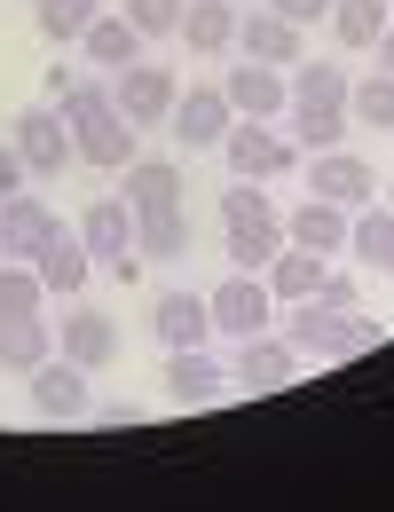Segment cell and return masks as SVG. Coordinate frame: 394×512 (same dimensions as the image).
Segmentation results:
<instances>
[{"label":"cell","mask_w":394,"mask_h":512,"mask_svg":"<svg viewBox=\"0 0 394 512\" xmlns=\"http://www.w3.org/2000/svg\"><path fill=\"white\" fill-rule=\"evenodd\" d=\"M316 300H324V308H355V300H363V284H355L347 268H324V284H316Z\"/></svg>","instance_id":"cell-32"},{"label":"cell","mask_w":394,"mask_h":512,"mask_svg":"<svg viewBox=\"0 0 394 512\" xmlns=\"http://www.w3.org/2000/svg\"><path fill=\"white\" fill-rule=\"evenodd\" d=\"M182 40H190L197 56L237 48V0H182Z\"/></svg>","instance_id":"cell-23"},{"label":"cell","mask_w":394,"mask_h":512,"mask_svg":"<svg viewBox=\"0 0 394 512\" xmlns=\"http://www.w3.org/2000/svg\"><path fill=\"white\" fill-rule=\"evenodd\" d=\"M32 268H40V284H48V292H64V300H79V292H87V276H95V253L79 245V229H64V221H56Z\"/></svg>","instance_id":"cell-15"},{"label":"cell","mask_w":394,"mask_h":512,"mask_svg":"<svg viewBox=\"0 0 394 512\" xmlns=\"http://www.w3.org/2000/svg\"><path fill=\"white\" fill-rule=\"evenodd\" d=\"M24 182H32V174H24V158H16V142H0V205H8V197L24 190Z\"/></svg>","instance_id":"cell-34"},{"label":"cell","mask_w":394,"mask_h":512,"mask_svg":"<svg viewBox=\"0 0 394 512\" xmlns=\"http://www.w3.org/2000/svg\"><path fill=\"white\" fill-rule=\"evenodd\" d=\"M79 245L103 260L119 284H134L142 276V253H134V213H127V197H95L87 213H79Z\"/></svg>","instance_id":"cell-3"},{"label":"cell","mask_w":394,"mask_h":512,"mask_svg":"<svg viewBox=\"0 0 394 512\" xmlns=\"http://www.w3.org/2000/svg\"><path fill=\"white\" fill-rule=\"evenodd\" d=\"M237 48L253 56V64H276V71H292L308 48H300V24H284L276 8H237Z\"/></svg>","instance_id":"cell-12"},{"label":"cell","mask_w":394,"mask_h":512,"mask_svg":"<svg viewBox=\"0 0 394 512\" xmlns=\"http://www.w3.org/2000/svg\"><path fill=\"white\" fill-rule=\"evenodd\" d=\"M119 16H127L142 40H174V32H182V0H127Z\"/></svg>","instance_id":"cell-31"},{"label":"cell","mask_w":394,"mask_h":512,"mask_svg":"<svg viewBox=\"0 0 394 512\" xmlns=\"http://www.w3.org/2000/svg\"><path fill=\"white\" fill-rule=\"evenodd\" d=\"M205 308H213V331L221 339H253L276 323V292H268L261 276H245V268H229L213 292H205Z\"/></svg>","instance_id":"cell-4"},{"label":"cell","mask_w":394,"mask_h":512,"mask_svg":"<svg viewBox=\"0 0 394 512\" xmlns=\"http://www.w3.org/2000/svg\"><path fill=\"white\" fill-rule=\"evenodd\" d=\"M56 355H71L79 371H111V355H119V323L103 316V308H64Z\"/></svg>","instance_id":"cell-13"},{"label":"cell","mask_w":394,"mask_h":512,"mask_svg":"<svg viewBox=\"0 0 394 512\" xmlns=\"http://www.w3.org/2000/svg\"><path fill=\"white\" fill-rule=\"evenodd\" d=\"M134 253H142V260H182V253H190V213H182V205L134 213Z\"/></svg>","instance_id":"cell-25"},{"label":"cell","mask_w":394,"mask_h":512,"mask_svg":"<svg viewBox=\"0 0 394 512\" xmlns=\"http://www.w3.org/2000/svg\"><path fill=\"white\" fill-rule=\"evenodd\" d=\"M174 95H182V79L166 64H127V71H111V103L127 111V127H166L174 119Z\"/></svg>","instance_id":"cell-5"},{"label":"cell","mask_w":394,"mask_h":512,"mask_svg":"<svg viewBox=\"0 0 394 512\" xmlns=\"http://www.w3.org/2000/svg\"><path fill=\"white\" fill-rule=\"evenodd\" d=\"M379 71H394V24L379 32Z\"/></svg>","instance_id":"cell-35"},{"label":"cell","mask_w":394,"mask_h":512,"mask_svg":"<svg viewBox=\"0 0 394 512\" xmlns=\"http://www.w3.org/2000/svg\"><path fill=\"white\" fill-rule=\"evenodd\" d=\"M229 379L245 386V394H276V386L300 379V347H292L284 331H253V339H237V363H229Z\"/></svg>","instance_id":"cell-7"},{"label":"cell","mask_w":394,"mask_h":512,"mask_svg":"<svg viewBox=\"0 0 394 512\" xmlns=\"http://www.w3.org/2000/svg\"><path fill=\"white\" fill-rule=\"evenodd\" d=\"M347 119H355V127H394V71L347 79Z\"/></svg>","instance_id":"cell-29"},{"label":"cell","mask_w":394,"mask_h":512,"mask_svg":"<svg viewBox=\"0 0 394 512\" xmlns=\"http://www.w3.org/2000/svg\"><path fill=\"white\" fill-rule=\"evenodd\" d=\"M284 316V339L300 347V363L316 355V363H355V355H371L387 331L363 316V308H324V300H292V308H276Z\"/></svg>","instance_id":"cell-1"},{"label":"cell","mask_w":394,"mask_h":512,"mask_svg":"<svg viewBox=\"0 0 394 512\" xmlns=\"http://www.w3.org/2000/svg\"><path fill=\"white\" fill-rule=\"evenodd\" d=\"M387 213H394V182H387Z\"/></svg>","instance_id":"cell-37"},{"label":"cell","mask_w":394,"mask_h":512,"mask_svg":"<svg viewBox=\"0 0 394 512\" xmlns=\"http://www.w3.org/2000/svg\"><path fill=\"white\" fill-rule=\"evenodd\" d=\"M79 56L95 71H127V64H142V32H134L127 16H95V24L79 32Z\"/></svg>","instance_id":"cell-21"},{"label":"cell","mask_w":394,"mask_h":512,"mask_svg":"<svg viewBox=\"0 0 394 512\" xmlns=\"http://www.w3.org/2000/svg\"><path fill=\"white\" fill-rule=\"evenodd\" d=\"M150 331H158L166 347H205V339H213V308H205V292H166V300L150 308Z\"/></svg>","instance_id":"cell-18"},{"label":"cell","mask_w":394,"mask_h":512,"mask_svg":"<svg viewBox=\"0 0 394 512\" xmlns=\"http://www.w3.org/2000/svg\"><path fill=\"white\" fill-rule=\"evenodd\" d=\"M48 229H56V213H48L32 190H16L8 205H0V260H40Z\"/></svg>","instance_id":"cell-16"},{"label":"cell","mask_w":394,"mask_h":512,"mask_svg":"<svg viewBox=\"0 0 394 512\" xmlns=\"http://www.w3.org/2000/svg\"><path fill=\"white\" fill-rule=\"evenodd\" d=\"M261 284L276 292V308H292V300H316V284H324V253H308V245H284V253L261 268Z\"/></svg>","instance_id":"cell-19"},{"label":"cell","mask_w":394,"mask_h":512,"mask_svg":"<svg viewBox=\"0 0 394 512\" xmlns=\"http://www.w3.org/2000/svg\"><path fill=\"white\" fill-rule=\"evenodd\" d=\"M276 16L308 32V24H324V16H331V0H276Z\"/></svg>","instance_id":"cell-33"},{"label":"cell","mask_w":394,"mask_h":512,"mask_svg":"<svg viewBox=\"0 0 394 512\" xmlns=\"http://www.w3.org/2000/svg\"><path fill=\"white\" fill-rule=\"evenodd\" d=\"M221 158H229L237 182H284V174L300 166V142L276 134L268 119H237V127L221 134Z\"/></svg>","instance_id":"cell-2"},{"label":"cell","mask_w":394,"mask_h":512,"mask_svg":"<svg viewBox=\"0 0 394 512\" xmlns=\"http://www.w3.org/2000/svg\"><path fill=\"white\" fill-rule=\"evenodd\" d=\"M40 300H48L40 268L32 260H0V316H40Z\"/></svg>","instance_id":"cell-30"},{"label":"cell","mask_w":394,"mask_h":512,"mask_svg":"<svg viewBox=\"0 0 394 512\" xmlns=\"http://www.w3.org/2000/svg\"><path fill=\"white\" fill-rule=\"evenodd\" d=\"M379 276H394V245H387V253H379Z\"/></svg>","instance_id":"cell-36"},{"label":"cell","mask_w":394,"mask_h":512,"mask_svg":"<svg viewBox=\"0 0 394 512\" xmlns=\"http://www.w3.org/2000/svg\"><path fill=\"white\" fill-rule=\"evenodd\" d=\"M284 245H308V253H339L347 245V205H331V197H308L292 221H284Z\"/></svg>","instance_id":"cell-20"},{"label":"cell","mask_w":394,"mask_h":512,"mask_svg":"<svg viewBox=\"0 0 394 512\" xmlns=\"http://www.w3.org/2000/svg\"><path fill=\"white\" fill-rule=\"evenodd\" d=\"M56 355L48 316H0V371H40Z\"/></svg>","instance_id":"cell-24"},{"label":"cell","mask_w":394,"mask_h":512,"mask_svg":"<svg viewBox=\"0 0 394 512\" xmlns=\"http://www.w3.org/2000/svg\"><path fill=\"white\" fill-rule=\"evenodd\" d=\"M32 386V410L48 418V426H71V418H87V371L71 363V355H48L40 371H24Z\"/></svg>","instance_id":"cell-9"},{"label":"cell","mask_w":394,"mask_h":512,"mask_svg":"<svg viewBox=\"0 0 394 512\" xmlns=\"http://www.w3.org/2000/svg\"><path fill=\"white\" fill-rule=\"evenodd\" d=\"M229 379V363H213L205 347H166V402L174 410H205Z\"/></svg>","instance_id":"cell-14"},{"label":"cell","mask_w":394,"mask_h":512,"mask_svg":"<svg viewBox=\"0 0 394 512\" xmlns=\"http://www.w3.org/2000/svg\"><path fill=\"white\" fill-rule=\"evenodd\" d=\"M371 190H379V166L371 158H355L347 142L339 150H316V182H308V197H331V205H371Z\"/></svg>","instance_id":"cell-11"},{"label":"cell","mask_w":394,"mask_h":512,"mask_svg":"<svg viewBox=\"0 0 394 512\" xmlns=\"http://www.w3.org/2000/svg\"><path fill=\"white\" fill-rule=\"evenodd\" d=\"M387 16H394V0H387Z\"/></svg>","instance_id":"cell-38"},{"label":"cell","mask_w":394,"mask_h":512,"mask_svg":"<svg viewBox=\"0 0 394 512\" xmlns=\"http://www.w3.org/2000/svg\"><path fill=\"white\" fill-rule=\"evenodd\" d=\"M284 79H292V111H347V64H331V56H300Z\"/></svg>","instance_id":"cell-17"},{"label":"cell","mask_w":394,"mask_h":512,"mask_svg":"<svg viewBox=\"0 0 394 512\" xmlns=\"http://www.w3.org/2000/svg\"><path fill=\"white\" fill-rule=\"evenodd\" d=\"M331 32H339V48H379V32H387L394 16H387V0H331V16H324Z\"/></svg>","instance_id":"cell-27"},{"label":"cell","mask_w":394,"mask_h":512,"mask_svg":"<svg viewBox=\"0 0 394 512\" xmlns=\"http://www.w3.org/2000/svg\"><path fill=\"white\" fill-rule=\"evenodd\" d=\"M276 253H284V213H253V221H229V268L261 276Z\"/></svg>","instance_id":"cell-22"},{"label":"cell","mask_w":394,"mask_h":512,"mask_svg":"<svg viewBox=\"0 0 394 512\" xmlns=\"http://www.w3.org/2000/svg\"><path fill=\"white\" fill-rule=\"evenodd\" d=\"M158 205H182V166L134 158L127 166V213H158Z\"/></svg>","instance_id":"cell-26"},{"label":"cell","mask_w":394,"mask_h":512,"mask_svg":"<svg viewBox=\"0 0 394 512\" xmlns=\"http://www.w3.org/2000/svg\"><path fill=\"white\" fill-rule=\"evenodd\" d=\"M16 158H24V174L32 182H56L71 166V127L56 103H32V111H16Z\"/></svg>","instance_id":"cell-6"},{"label":"cell","mask_w":394,"mask_h":512,"mask_svg":"<svg viewBox=\"0 0 394 512\" xmlns=\"http://www.w3.org/2000/svg\"><path fill=\"white\" fill-rule=\"evenodd\" d=\"M221 95H229V111H237V119H284V111H292V79H284L276 64H253V56H237V64H229Z\"/></svg>","instance_id":"cell-8"},{"label":"cell","mask_w":394,"mask_h":512,"mask_svg":"<svg viewBox=\"0 0 394 512\" xmlns=\"http://www.w3.org/2000/svg\"><path fill=\"white\" fill-rule=\"evenodd\" d=\"M103 16V0H32V24L56 40V48H79V32Z\"/></svg>","instance_id":"cell-28"},{"label":"cell","mask_w":394,"mask_h":512,"mask_svg":"<svg viewBox=\"0 0 394 512\" xmlns=\"http://www.w3.org/2000/svg\"><path fill=\"white\" fill-rule=\"evenodd\" d=\"M174 142L182 150H221V134L237 127V111H229V95L221 87H190V95H174Z\"/></svg>","instance_id":"cell-10"}]
</instances>
